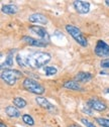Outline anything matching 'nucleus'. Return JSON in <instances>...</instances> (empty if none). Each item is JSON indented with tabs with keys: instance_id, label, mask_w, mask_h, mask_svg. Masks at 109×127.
Returning <instances> with one entry per match:
<instances>
[{
	"instance_id": "nucleus-1",
	"label": "nucleus",
	"mask_w": 109,
	"mask_h": 127,
	"mask_svg": "<svg viewBox=\"0 0 109 127\" xmlns=\"http://www.w3.org/2000/svg\"><path fill=\"white\" fill-rule=\"evenodd\" d=\"M52 56L49 53L44 52H36L28 56H26L24 61L25 66L32 69H39L41 67H45L51 62Z\"/></svg>"
},
{
	"instance_id": "nucleus-2",
	"label": "nucleus",
	"mask_w": 109,
	"mask_h": 127,
	"mask_svg": "<svg viewBox=\"0 0 109 127\" xmlns=\"http://www.w3.org/2000/svg\"><path fill=\"white\" fill-rule=\"evenodd\" d=\"M21 77L22 73L14 69H6L1 73V79L8 86H14Z\"/></svg>"
},
{
	"instance_id": "nucleus-3",
	"label": "nucleus",
	"mask_w": 109,
	"mask_h": 127,
	"mask_svg": "<svg viewBox=\"0 0 109 127\" xmlns=\"http://www.w3.org/2000/svg\"><path fill=\"white\" fill-rule=\"evenodd\" d=\"M22 87L26 91L33 93V94H36V95H42L45 92V89L41 84H39L38 82H36V80L30 79V78L24 79L22 82Z\"/></svg>"
},
{
	"instance_id": "nucleus-4",
	"label": "nucleus",
	"mask_w": 109,
	"mask_h": 127,
	"mask_svg": "<svg viewBox=\"0 0 109 127\" xmlns=\"http://www.w3.org/2000/svg\"><path fill=\"white\" fill-rule=\"evenodd\" d=\"M66 30L67 32L79 43L81 46H87L88 45V40L87 38L84 36L83 32L78 28L77 26L75 25H72V24H67L66 25Z\"/></svg>"
},
{
	"instance_id": "nucleus-5",
	"label": "nucleus",
	"mask_w": 109,
	"mask_h": 127,
	"mask_svg": "<svg viewBox=\"0 0 109 127\" xmlns=\"http://www.w3.org/2000/svg\"><path fill=\"white\" fill-rule=\"evenodd\" d=\"M94 53L97 57L108 58L109 57V44L106 43L104 40L99 39L96 43L95 49H94Z\"/></svg>"
},
{
	"instance_id": "nucleus-6",
	"label": "nucleus",
	"mask_w": 109,
	"mask_h": 127,
	"mask_svg": "<svg viewBox=\"0 0 109 127\" xmlns=\"http://www.w3.org/2000/svg\"><path fill=\"white\" fill-rule=\"evenodd\" d=\"M87 105L92 110L99 111V112H102V111H105L107 109V105L103 101H101L99 99H96V98L89 99L88 102H87Z\"/></svg>"
},
{
	"instance_id": "nucleus-7",
	"label": "nucleus",
	"mask_w": 109,
	"mask_h": 127,
	"mask_svg": "<svg viewBox=\"0 0 109 127\" xmlns=\"http://www.w3.org/2000/svg\"><path fill=\"white\" fill-rule=\"evenodd\" d=\"M75 10L79 14H86L90 11V3L88 1H83V0H76L73 2Z\"/></svg>"
},
{
	"instance_id": "nucleus-8",
	"label": "nucleus",
	"mask_w": 109,
	"mask_h": 127,
	"mask_svg": "<svg viewBox=\"0 0 109 127\" xmlns=\"http://www.w3.org/2000/svg\"><path fill=\"white\" fill-rule=\"evenodd\" d=\"M28 29L30 30V32H33L34 34L37 35L39 37V39L45 40V41L49 40V33L46 32V30L43 27L38 26V25H32V26L28 27Z\"/></svg>"
},
{
	"instance_id": "nucleus-9",
	"label": "nucleus",
	"mask_w": 109,
	"mask_h": 127,
	"mask_svg": "<svg viewBox=\"0 0 109 127\" xmlns=\"http://www.w3.org/2000/svg\"><path fill=\"white\" fill-rule=\"evenodd\" d=\"M36 102L37 103V105L39 107H41L42 109H44L46 111H49V112H55L56 111V107L48 99H45L41 96H37L36 98Z\"/></svg>"
},
{
	"instance_id": "nucleus-10",
	"label": "nucleus",
	"mask_w": 109,
	"mask_h": 127,
	"mask_svg": "<svg viewBox=\"0 0 109 127\" xmlns=\"http://www.w3.org/2000/svg\"><path fill=\"white\" fill-rule=\"evenodd\" d=\"M22 40L24 42H26L27 44H29V45L36 46V47H45V46H48V41L41 40V39H36L35 37L29 36V35H24L22 37Z\"/></svg>"
},
{
	"instance_id": "nucleus-11",
	"label": "nucleus",
	"mask_w": 109,
	"mask_h": 127,
	"mask_svg": "<svg viewBox=\"0 0 109 127\" xmlns=\"http://www.w3.org/2000/svg\"><path fill=\"white\" fill-rule=\"evenodd\" d=\"M28 20L33 23H36V24H46L48 23V18L40 13H34L32 15H29Z\"/></svg>"
},
{
	"instance_id": "nucleus-12",
	"label": "nucleus",
	"mask_w": 109,
	"mask_h": 127,
	"mask_svg": "<svg viewBox=\"0 0 109 127\" xmlns=\"http://www.w3.org/2000/svg\"><path fill=\"white\" fill-rule=\"evenodd\" d=\"M92 79V75L88 72H79L75 76V81L78 83H87Z\"/></svg>"
},
{
	"instance_id": "nucleus-13",
	"label": "nucleus",
	"mask_w": 109,
	"mask_h": 127,
	"mask_svg": "<svg viewBox=\"0 0 109 127\" xmlns=\"http://www.w3.org/2000/svg\"><path fill=\"white\" fill-rule=\"evenodd\" d=\"M5 113L10 118H18V117L22 116L21 113H20V111L17 108H15L14 106H7V107H5Z\"/></svg>"
},
{
	"instance_id": "nucleus-14",
	"label": "nucleus",
	"mask_w": 109,
	"mask_h": 127,
	"mask_svg": "<svg viewBox=\"0 0 109 127\" xmlns=\"http://www.w3.org/2000/svg\"><path fill=\"white\" fill-rule=\"evenodd\" d=\"M1 11H2L3 13H5V14L12 15V14L17 13V11H18V7L15 5V4H7V5L2 6Z\"/></svg>"
},
{
	"instance_id": "nucleus-15",
	"label": "nucleus",
	"mask_w": 109,
	"mask_h": 127,
	"mask_svg": "<svg viewBox=\"0 0 109 127\" xmlns=\"http://www.w3.org/2000/svg\"><path fill=\"white\" fill-rule=\"evenodd\" d=\"M63 87L66 88V89H69V90H74V91H81L82 88H81V85L76 82L75 80L74 81H68V82H65L63 84Z\"/></svg>"
},
{
	"instance_id": "nucleus-16",
	"label": "nucleus",
	"mask_w": 109,
	"mask_h": 127,
	"mask_svg": "<svg viewBox=\"0 0 109 127\" xmlns=\"http://www.w3.org/2000/svg\"><path fill=\"white\" fill-rule=\"evenodd\" d=\"M15 53V50L10 51L5 59V63H3L1 65V69H4V67H12L13 66V54Z\"/></svg>"
},
{
	"instance_id": "nucleus-17",
	"label": "nucleus",
	"mask_w": 109,
	"mask_h": 127,
	"mask_svg": "<svg viewBox=\"0 0 109 127\" xmlns=\"http://www.w3.org/2000/svg\"><path fill=\"white\" fill-rule=\"evenodd\" d=\"M12 103H13V105L15 106V107H17V108H24L25 106H26V101L23 99V98H21V97H16V98H14L13 100H12Z\"/></svg>"
},
{
	"instance_id": "nucleus-18",
	"label": "nucleus",
	"mask_w": 109,
	"mask_h": 127,
	"mask_svg": "<svg viewBox=\"0 0 109 127\" xmlns=\"http://www.w3.org/2000/svg\"><path fill=\"white\" fill-rule=\"evenodd\" d=\"M22 120H23V122H24L25 124H27V125H29V126H34V125H35V120H34V118L30 116L29 114H24V115H22Z\"/></svg>"
},
{
	"instance_id": "nucleus-19",
	"label": "nucleus",
	"mask_w": 109,
	"mask_h": 127,
	"mask_svg": "<svg viewBox=\"0 0 109 127\" xmlns=\"http://www.w3.org/2000/svg\"><path fill=\"white\" fill-rule=\"evenodd\" d=\"M44 73L46 76H54L58 73V70L56 67H44Z\"/></svg>"
},
{
	"instance_id": "nucleus-20",
	"label": "nucleus",
	"mask_w": 109,
	"mask_h": 127,
	"mask_svg": "<svg viewBox=\"0 0 109 127\" xmlns=\"http://www.w3.org/2000/svg\"><path fill=\"white\" fill-rule=\"evenodd\" d=\"M95 121L97 122V124H99L101 127H109V119H105V118H95Z\"/></svg>"
},
{
	"instance_id": "nucleus-21",
	"label": "nucleus",
	"mask_w": 109,
	"mask_h": 127,
	"mask_svg": "<svg viewBox=\"0 0 109 127\" xmlns=\"http://www.w3.org/2000/svg\"><path fill=\"white\" fill-rule=\"evenodd\" d=\"M81 122H82L86 127H96V125H95V124H93L91 121H89V120H88V119H86V118L81 119Z\"/></svg>"
},
{
	"instance_id": "nucleus-22",
	"label": "nucleus",
	"mask_w": 109,
	"mask_h": 127,
	"mask_svg": "<svg viewBox=\"0 0 109 127\" xmlns=\"http://www.w3.org/2000/svg\"><path fill=\"white\" fill-rule=\"evenodd\" d=\"M100 66L103 69H106V70L109 69V58L108 59H105V60H102L101 63H100Z\"/></svg>"
},
{
	"instance_id": "nucleus-23",
	"label": "nucleus",
	"mask_w": 109,
	"mask_h": 127,
	"mask_svg": "<svg viewBox=\"0 0 109 127\" xmlns=\"http://www.w3.org/2000/svg\"><path fill=\"white\" fill-rule=\"evenodd\" d=\"M16 62H17V64L19 65V67H21V68H25L26 66H25V64H24V61H22V59H21V57H20V55H16Z\"/></svg>"
},
{
	"instance_id": "nucleus-24",
	"label": "nucleus",
	"mask_w": 109,
	"mask_h": 127,
	"mask_svg": "<svg viewBox=\"0 0 109 127\" xmlns=\"http://www.w3.org/2000/svg\"><path fill=\"white\" fill-rule=\"evenodd\" d=\"M82 111H83L84 113H86L87 115H92V114H93L92 109H91V108H89V107H87V108H86V107H85V108H83V110H82Z\"/></svg>"
},
{
	"instance_id": "nucleus-25",
	"label": "nucleus",
	"mask_w": 109,
	"mask_h": 127,
	"mask_svg": "<svg viewBox=\"0 0 109 127\" xmlns=\"http://www.w3.org/2000/svg\"><path fill=\"white\" fill-rule=\"evenodd\" d=\"M99 74H100V75H106V76H109V71H106V70L104 71V70H103V71H100Z\"/></svg>"
},
{
	"instance_id": "nucleus-26",
	"label": "nucleus",
	"mask_w": 109,
	"mask_h": 127,
	"mask_svg": "<svg viewBox=\"0 0 109 127\" xmlns=\"http://www.w3.org/2000/svg\"><path fill=\"white\" fill-rule=\"evenodd\" d=\"M69 127H81V126L78 125V124H72V125H70Z\"/></svg>"
},
{
	"instance_id": "nucleus-27",
	"label": "nucleus",
	"mask_w": 109,
	"mask_h": 127,
	"mask_svg": "<svg viewBox=\"0 0 109 127\" xmlns=\"http://www.w3.org/2000/svg\"><path fill=\"white\" fill-rule=\"evenodd\" d=\"M0 127H7V125H6V124H4L3 122H1V123H0Z\"/></svg>"
},
{
	"instance_id": "nucleus-28",
	"label": "nucleus",
	"mask_w": 109,
	"mask_h": 127,
	"mask_svg": "<svg viewBox=\"0 0 109 127\" xmlns=\"http://www.w3.org/2000/svg\"><path fill=\"white\" fill-rule=\"evenodd\" d=\"M105 4H106L107 6H109V0H105Z\"/></svg>"
},
{
	"instance_id": "nucleus-29",
	"label": "nucleus",
	"mask_w": 109,
	"mask_h": 127,
	"mask_svg": "<svg viewBox=\"0 0 109 127\" xmlns=\"http://www.w3.org/2000/svg\"><path fill=\"white\" fill-rule=\"evenodd\" d=\"M105 93H107V94H109V88H107V89L105 90Z\"/></svg>"
}]
</instances>
